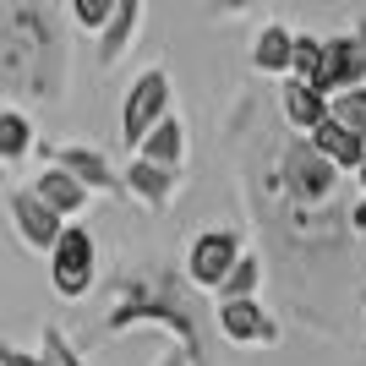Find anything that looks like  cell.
<instances>
[{
    "label": "cell",
    "mask_w": 366,
    "mask_h": 366,
    "mask_svg": "<svg viewBox=\"0 0 366 366\" xmlns=\"http://www.w3.org/2000/svg\"><path fill=\"white\" fill-rule=\"evenodd\" d=\"M137 328H159L169 345H181L192 366H214V312L208 295H197L169 262H126L115 285H109L104 317L93 339H121Z\"/></svg>",
    "instance_id": "6da1fadb"
},
{
    "label": "cell",
    "mask_w": 366,
    "mask_h": 366,
    "mask_svg": "<svg viewBox=\"0 0 366 366\" xmlns=\"http://www.w3.org/2000/svg\"><path fill=\"white\" fill-rule=\"evenodd\" d=\"M71 88V33L55 0H0V93L61 104Z\"/></svg>",
    "instance_id": "7a4b0ae2"
},
{
    "label": "cell",
    "mask_w": 366,
    "mask_h": 366,
    "mask_svg": "<svg viewBox=\"0 0 366 366\" xmlns=\"http://www.w3.org/2000/svg\"><path fill=\"white\" fill-rule=\"evenodd\" d=\"M49 257V290L61 301H82V295L99 285V241H93L88 224H61Z\"/></svg>",
    "instance_id": "3957f363"
},
{
    "label": "cell",
    "mask_w": 366,
    "mask_h": 366,
    "mask_svg": "<svg viewBox=\"0 0 366 366\" xmlns=\"http://www.w3.org/2000/svg\"><path fill=\"white\" fill-rule=\"evenodd\" d=\"M169 99H175V88H169L164 66H148V71L132 76V88H126V99H121V142L132 153H137V142L169 115Z\"/></svg>",
    "instance_id": "277c9868"
},
{
    "label": "cell",
    "mask_w": 366,
    "mask_h": 366,
    "mask_svg": "<svg viewBox=\"0 0 366 366\" xmlns=\"http://www.w3.org/2000/svg\"><path fill=\"white\" fill-rule=\"evenodd\" d=\"M246 241H241V229H197V241L186 246V262H181V279L192 285L197 295H214L219 290V279L241 262Z\"/></svg>",
    "instance_id": "5b68a950"
},
{
    "label": "cell",
    "mask_w": 366,
    "mask_h": 366,
    "mask_svg": "<svg viewBox=\"0 0 366 366\" xmlns=\"http://www.w3.org/2000/svg\"><path fill=\"white\" fill-rule=\"evenodd\" d=\"M214 328L235 350H279L285 339V322L262 301H214Z\"/></svg>",
    "instance_id": "8992f818"
},
{
    "label": "cell",
    "mask_w": 366,
    "mask_h": 366,
    "mask_svg": "<svg viewBox=\"0 0 366 366\" xmlns=\"http://www.w3.org/2000/svg\"><path fill=\"white\" fill-rule=\"evenodd\" d=\"M33 153H44V164L66 169L88 197H126L121 192V169L109 164L93 142H49V148H33Z\"/></svg>",
    "instance_id": "52a82bcc"
},
{
    "label": "cell",
    "mask_w": 366,
    "mask_h": 366,
    "mask_svg": "<svg viewBox=\"0 0 366 366\" xmlns=\"http://www.w3.org/2000/svg\"><path fill=\"white\" fill-rule=\"evenodd\" d=\"M322 93H345V88H366V22H355L350 33L322 39Z\"/></svg>",
    "instance_id": "ba28073f"
},
{
    "label": "cell",
    "mask_w": 366,
    "mask_h": 366,
    "mask_svg": "<svg viewBox=\"0 0 366 366\" xmlns=\"http://www.w3.org/2000/svg\"><path fill=\"white\" fill-rule=\"evenodd\" d=\"M6 214H11L16 241L28 246V252H39V257H44L49 246H55V235H61V219L49 214V208H44L39 197H33L28 186H16L11 197H6Z\"/></svg>",
    "instance_id": "9c48e42d"
},
{
    "label": "cell",
    "mask_w": 366,
    "mask_h": 366,
    "mask_svg": "<svg viewBox=\"0 0 366 366\" xmlns=\"http://www.w3.org/2000/svg\"><path fill=\"white\" fill-rule=\"evenodd\" d=\"M121 192L132 202H142L148 214H164L169 202H175V192H181V175H175V169H159V164H148V159L132 153V164L121 169Z\"/></svg>",
    "instance_id": "30bf717a"
},
{
    "label": "cell",
    "mask_w": 366,
    "mask_h": 366,
    "mask_svg": "<svg viewBox=\"0 0 366 366\" xmlns=\"http://www.w3.org/2000/svg\"><path fill=\"white\" fill-rule=\"evenodd\" d=\"M28 192H33L39 202H44V208H49L55 219H61V224H76V219L88 214V202H93L88 192H82V186H76L71 175H66V169H55V164H44V169H39Z\"/></svg>",
    "instance_id": "8fae6325"
},
{
    "label": "cell",
    "mask_w": 366,
    "mask_h": 366,
    "mask_svg": "<svg viewBox=\"0 0 366 366\" xmlns=\"http://www.w3.org/2000/svg\"><path fill=\"white\" fill-rule=\"evenodd\" d=\"M142 33V0H115V11H109V22L99 28V49H93V61L104 66H115L132 49V39Z\"/></svg>",
    "instance_id": "7c38bea8"
},
{
    "label": "cell",
    "mask_w": 366,
    "mask_h": 366,
    "mask_svg": "<svg viewBox=\"0 0 366 366\" xmlns=\"http://www.w3.org/2000/svg\"><path fill=\"white\" fill-rule=\"evenodd\" d=\"M279 115H285V126H290L295 137H306L312 126H322L328 121V93H317V88H306V82H279Z\"/></svg>",
    "instance_id": "4fadbf2b"
},
{
    "label": "cell",
    "mask_w": 366,
    "mask_h": 366,
    "mask_svg": "<svg viewBox=\"0 0 366 366\" xmlns=\"http://www.w3.org/2000/svg\"><path fill=\"white\" fill-rule=\"evenodd\" d=\"M137 159H148V164H159V169H175V175L186 169V121L175 115V109L137 142Z\"/></svg>",
    "instance_id": "5bb4252c"
},
{
    "label": "cell",
    "mask_w": 366,
    "mask_h": 366,
    "mask_svg": "<svg viewBox=\"0 0 366 366\" xmlns=\"http://www.w3.org/2000/svg\"><path fill=\"white\" fill-rule=\"evenodd\" d=\"M290 39L295 33L285 28V22H262L257 39H252V71L285 82V76H290Z\"/></svg>",
    "instance_id": "9a60e30c"
},
{
    "label": "cell",
    "mask_w": 366,
    "mask_h": 366,
    "mask_svg": "<svg viewBox=\"0 0 366 366\" xmlns=\"http://www.w3.org/2000/svg\"><path fill=\"white\" fill-rule=\"evenodd\" d=\"M306 142H312V148H317L322 159L339 169V175H350V169L361 164V153H366V142H361V137H350V132H345V126H334V121L312 126V132H306Z\"/></svg>",
    "instance_id": "2e32d148"
},
{
    "label": "cell",
    "mask_w": 366,
    "mask_h": 366,
    "mask_svg": "<svg viewBox=\"0 0 366 366\" xmlns=\"http://www.w3.org/2000/svg\"><path fill=\"white\" fill-rule=\"evenodd\" d=\"M262 279H268L262 252H241V262H235V268L219 279L214 301H262Z\"/></svg>",
    "instance_id": "e0dca14e"
},
{
    "label": "cell",
    "mask_w": 366,
    "mask_h": 366,
    "mask_svg": "<svg viewBox=\"0 0 366 366\" xmlns=\"http://www.w3.org/2000/svg\"><path fill=\"white\" fill-rule=\"evenodd\" d=\"M39 148V137H33V121H28V109H0V164L16 169L28 153Z\"/></svg>",
    "instance_id": "ac0fdd59"
},
{
    "label": "cell",
    "mask_w": 366,
    "mask_h": 366,
    "mask_svg": "<svg viewBox=\"0 0 366 366\" xmlns=\"http://www.w3.org/2000/svg\"><path fill=\"white\" fill-rule=\"evenodd\" d=\"M290 82H306V88L322 82V39L317 33H295L290 39Z\"/></svg>",
    "instance_id": "d6986e66"
},
{
    "label": "cell",
    "mask_w": 366,
    "mask_h": 366,
    "mask_svg": "<svg viewBox=\"0 0 366 366\" xmlns=\"http://www.w3.org/2000/svg\"><path fill=\"white\" fill-rule=\"evenodd\" d=\"M328 121L345 126L350 137L366 142V88H345V93H328Z\"/></svg>",
    "instance_id": "ffe728a7"
},
{
    "label": "cell",
    "mask_w": 366,
    "mask_h": 366,
    "mask_svg": "<svg viewBox=\"0 0 366 366\" xmlns=\"http://www.w3.org/2000/svg\"><path fill=\"white\" fill-rule=\"evenodd\" d=\"M109 11H115V0H66V16H71V28L93 33V39H99V28L109 22Z\"/></svg>",
    "instance_id": "44dd1931"
},
{
    "label": "cell",
    "mask_w": 366,
    "mask_h": 366,
    "mask_svg": "<svg viewBox=\"0 0 366 366\" xmlns=\"http://www.w3.org/2000/svg\"><path fill=\"white\" fill-rule=\"evenodd\" d=\"M39 361L44 366H88L82 361V350H76L71 339L61 334V328H44V345H39Z\"/></svg>",
    "instance_id": "7402d4cb"
},
{
    "label": "cell",
    "mask_w": 366,
    "mask_h": 366,
    "mask_svg": "<svg viewBox=\"0 0 366 366\" xmlns=\"http://www.w3.org/2000/svg\"><path fill=\"white\" fill-rule=\"evenodd\" d=\"M0 366H44L39 350H22V345H0Z\"/></svg>",
    "instance_id": "603a6c76"
},
{
    "label": "cell",
    "mask_w": 366,
    "mask_h": 366,
    "mask_svg": "<svg viewBox=\"0 0 366 366\" xmlns=\"http://www.w3.org/2000/svg\"><path fill=\"white\" fill-rule=\"evenodd\" d=\"M219 16H246V11H257V0H208Z\"/></svg>",
    "instance_id": "cb8c5ba5"
},
{
    "label": "cell",
    "mask_w": 366,
    "mask_h": 366,
    "mask_svg": "<svg viewBox=\"0 0 366 366\" xmlns=\"http://www.w3.org/2000/svg\"><path fill=\"white\" fill-rule=\"evenodd\" d=\"M153 366H192V361H186V350H181V345H169V350L159 355V361H153Z\"/></svg>",
    "instance_id": "d4e9b609"
},
{
    "label": "cell",
    "mask_w": 366,
    "mask_h": 366,
    "mask_svg": "<svg viewBox=\"0 0 366 366\" xmlns=\"http://www.w3.org/2000/svg\"><path fill=\"white\" fill-rule=\"evenodd\" d=\"M350 175H355V192H361V197H366V153H361V164H355Z\"/></svg>",
    "instance_id": "484cf974"
}]
</instances>
